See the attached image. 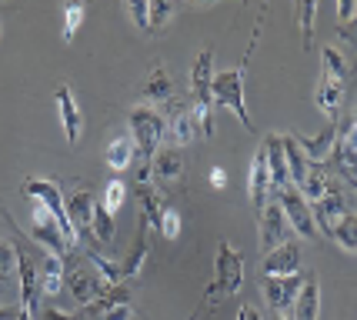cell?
Returning a JSON list of instances; mask_svg holds the SVG:
<instances>
[{
    "mask_svg": "<svg viewBox=\"0 0 357 320\" xmlns=\"http://www.w3.org/2000/svg\"><path fill=\"white\" fill-rule=\"evenodd\" d=\"M87 260H91V267L97 271V277L107 284V287H117V284H124V274H121V264H114V260L100 257L97 250H87Z\"/></svg>",
    "mask_w": 357,
    "mask_h": 320,
    "instance_id": "obj_30",
    "label": "cell"
},
{
    "mask_svg": "<svg viewBox=\"0 0 357 320\" xmlns=\"http://www.w3.org/2000/svg\"><path fill=\"white\" fill-rule=\"evenodd\" d=\"M127 200V183L121 181V177H114V181H107V187H104V194H100V207L110 213H117L121 207H124Z\"/></svg>",
    "mask_w": 357,
    "mask_h": 320,
    "instance_id": "obj_33",
    "label": "cell"
},
{
    "mask_svg": "<svg viewBox=\"0 0 357 320\" xmlns=\"http://www.w3.org/2000/svg\"><path fill=\"white\" fill-rule=\"evenodd\" d=\"M207 181H211V187H214V190H224V187H227V170H224V167H214Z\"/></svg>",
    "mask_w": 357,
    "mask_h": 320,
    "instance_id": "obj_43",
    "label": "cell"
},
{
    "mask_svg": "<svg viewBox=\"0 0 357 320\" xmlns=\"http://www.w3.org/2000/svg\"><path fill=\"white\" fill-rule=\"evenodd\" d=\"M354 70H357V61H354Z\"/></svg>",
    "mask_w": 357,
    "mask_h": 320,
    "instance_id": "obj_49",
    "label": "cell"
},
{
    "mask_svg": "<svg viewBox=\"0 0 357 320\" xmlns=\"http://www.w3.org/2000/svg\"><path fill=\"white\" fill-rule=\"evenodd\" d=\"M341 97H344V80H334V77L321 74V84H317V91H314V104H317V110L327 117V123H334V117H337Z\"/></svg>",
    "mask_w": 357,
    "mask_h": 320,
    "instance_id": "obj_20",
    "label": "cell"
},
{
    "mask_svg": "<svg viewBox=\"0 0 357 320\" xmlns=\"http://www.w3.org/2000/svg\"><path fill=\"white\" fill-rule=\"evenodd\" d=\"M57 110H61L63 137H67V144L74 147L80 140V130H84V117H80V107H77V100H74V91H70L67 84L57 87Z\"/></svg>",
    "mask_w": 357,
    "mask_h": 320,
    "instance_id": "obj_19",
    "label": "cell"
},
{
    "mask_svg": "<svg viewBox=\"0 0 357 320\" xmlns=\"http://www.w3.org/2000/svg\"><path fill=\"white\" fill-rule=\"evenodd\" d=\"M63 271L67 264L54 254H47L44 264H40V297H57L63 290Z\"/></svg>",
    "mask_w": 357,
    "mask_h": 320,
    "instance_id": "obj_25",
    "label": "cell"
},
{
    "mask_svg": "<svg viewBox=\"0 0 357 320\" xmlns=\"http://www.w3.org/2000/svg\"><path fill=\"white\" fill-rule=\"evenodd\" d=\"M294 320H317L321 317V280L317 277H307L304 287L297 294L294 300V310H291Z\"/></svg>",
    "mask_w": 357,
    "mask_h": 320,
    "instance_id": "obj_23",
    "label": "cell"
},
{
    "mask_svg": "<svg viewBox=\"0 0 357 320\" xmlns=\"http://www.w3.org/2000/svg\"><path fill=\"white\" fill-rule=\"evenodd\" d=\"M174 14V3L171 0H151V31H160Z\"/></svg>",
    "mask_w": 357,
    "mask_h": 320,
    "instance_id": "obj_38",
    "label": "cell"
},
{
    "mask_svg": "<svg viewBox=\"0 0 357 320\" xmlns=\"http://www.w3.org/2000/svg\"><path fill=\"white\" fill-rule=\"evenodd\" d=\"M31 241L33 244H40L47 254H54V257H61V260H67L70 257V250H74V244L67 241V234L61 230V224H57V220L50 217V211H47L44 204H37V200H33Z\"/></svg>",
    "mask_w": 357,
    "mask_h": 320,
    "instance_id": "obj_5",
    "label": "cell"
},
{
    "mask_svg": "<svg viewBox=\"0 0 357 320\" xmlns=\"http://www.w3.org/2000/svg\"><path fill=\"white\" fill-rule=\"evenodd\" d=\"M311 213H314V224L317 230H324L327 237H334V227H337V220H341V213H347L344 207V194L337 187H327V194L317 204H311Z\"/></svg>",
    "mask_w": 357,
    "mask_h": 320,
    "instance_id": "obj_16",
    "label": "cell"
},
{
    "mask_svg": "<svg viewBox=\"0 0 357 320\" xmlns=\"http://www.w3.org/2000/svg\"><path fill=\"white\" fill-rule=\"evenodd\" d=\"M151 177H154L160 187H171L174 181H181L184 177V153L181 147H160L154 153V164H151Z\"/></svg>",
    "mask_w": 357,
    "mask_h": 320,
    "instance_id": "obj_17",
    "label": "cell"
},
{
    "mask_svg": "<svg viewBox=\"0 0 357 320\" xmlns=\"http://www.w3.org/2000/svg\"><path fill=\"white\" fill-rule=\"evenodd\" d=\"M331 241H337L344 250H351L357 254V213H341V220H337V227H334V237Z\"/></svg>",
    "mask_w": 357,
    "mask_h": 320,
    "instance_id": "obj_31",
    "label": "cell"
},
{
    "mask_svg": "<svg viewBox=\"0 0 357 320\" xmlns=\"http://www.w3.org/2000/svg\"><path fill=\"white\" fill-rule=\"evenodd\" d=\"M104 160H107L110 170H127L137 164V144L134 137L127 134V137H114L107 144V151H104Z\"/></svg>",
    "mask_w": 357,
    "mask_h": 320,
    "instance_id": "obj_24",
    "label": "cell"
},
{
    "mask_svg": "<svg viewBox=\"0 0 357 320\" xmlns=\"http://www.w3.org/2000/svg\"><path fill=\"white\" fill-rule=\"evenodd\" d=\"M257 33H261V20H257V27H254V37H250L248 44V57L250 50H254V44H257ZM248 57L237 63V67H231V70H220V74H214V104L227 107L237 121L244 123L248 130H254V117H250L248 110V100H244V74H248Z\"/></svg>",
    "mask_w": 357,
    "mask_h": 320,
    "instance_id": "obj_1",
    "label": "cell"
},
{
    "mask_svg": "<svg viewBox=\"0 0 357 320\" xmlns=\"http://www.w3.org/2000/svg\"><path fill=\"white\" fill-rule=\"evenodd\" d=\"M327 164L357 190V114L337 127V140L327 153Z\"/></svg>",
    "mask_w": 357,
    "mask_h": 320,
    "instance_id": "obj_4",
    "label": "cell"
},
{
    "mask_svg": "<svg viewBox=\"0 0 357 320\" xmlns=\"http://www.w3.org/2000/svg\"><path fill=\"white\" fill-rule=\"evenodd\" d=\"M97 320H134L130 317V304H117V307H110V310H104Z\"/></svg>",
    "mask_w": 357,
    "mask_h": 320,
    "instance_id": "obj_41",
    "label": "cell"
},
{
    "mask_svg": "<svg viewBox=\"0 0 357 320\" xmlns=\"http://www.w3.org/2000/svg\"><path fill=\"white\" fill-rule=\"evenodd\" d=\"M84 14H87V10H84V3H67V7H63V40H67V44H70V40H74V33L80 31Z\"/></svg>",
    "mask_w": 357,
    "mask_h": 320,
    "instance_id": "obj_35",
    "label": "cell"
},
{
    "mask_svg": "<svg viewBox=\"0 0 357 320\" xmlns=\"http://www.w3.org/2000/svg\"><path fill=\"white\" fill-rule=\"evenodd\" d=\"M127 14H130V20L137 24L140 31L151 33V0H130L127 3Z\"/></svg>",
    "mask_w": 357,
    "mask_h": 320,
    "instance_id": "obj_37",
    "label": "cell"
},
{
    "mask_svg": "<svg viewBox=\"0 0 357 320\" xmlns=\"http://www.w3.org/2000/svg\"><path fill=\"white\" fill-rule=\"evenodd\" d=\"M3 284H7V280H3V277H0V294H3Z\"/></svg>",
    "mask_w": 357,
    "mask_h": 320,
    "instance_id": "obj_48",
    "label": "cell"
},
{
    "mask_svg": "<svg viewBox=\"0 0 357 320\" xmlns=\"http://www.w3.org/2000/svg\"><path fill=\"white\" fill-rule=\"evenodd\" d=\"M291 137L297 140V147L307 153L314 164H321V160H327V153H331L334 140H337V123H327L324 130L314 134V137H304V134H291Z\"/></svg>",
    "mask_w": 357,
    "mask_h": 320,
    "instance_id": "obj_22",
    "label": "cell"
},
{
    "mask_svg": "<svg viewBox=\"0 0 357 320\" xmlns=\"http://www.w3.org/2000/svg\"><path fill=\"white\" fill-rule=\"evenodd\" d=\"M24 194L31 200H37V204H44L47 211H50V217L61 224V230L67 234V241L77 247V227L70 224V217H67V207H63V190L57 187L54 181H47V177H27L24 181Z\"/></svg>",
    "mask_w": 357,
    "mask_h": 320,
    "instance_id": "obj_3",
    "label": "cell"
},
{
    "mask_svg": "<svg viewBox=\"0 0 357 320\" xmlns=\"http://www.w3.org/2000/svg\"><path fill=\"white\" fill-rule=\"evenodd\" d=\"M304 280L307 277L301 274V271L287 277H261V290H264L267 304L278 310V317L294 310V300H297V294H301V287H304Z\"/></svg>",
    "mask_w": 357,
    "mask_h": 320,
    "instance_id": "obj_8",
    "label": "cell"
},
{
    "mask_svg": "<svg viewBox=\"0 0 357 320\" xmlns=\"http://www.w3.org/2000/svg\"><path fill=\"white\" fill-rule=\"evenodd\" d=\"M164 121H167V137L174 140V147H184L190 140L201 137V123H197V114H194V107L187 104V100H167V114H164Z\"/></svg>",
    "mask_w": 357,
    "mask_h": 320,
    "instance_id": "obj_7",
    "label": "cell"
},
{
    "mask_svg": "<svg viewBox=\"0 0 357 320\" xmlns=\"http://www.w3.org/2000/svg\"><path fill=\"white\" fill-rule=\"evenodd\" d=\"M264 151H267V167H271V187H274V190H287V187H294V183H291V170H287L284 137H280V134H267Z\"/></svg>",
    "mask_w": 357,
    "mask_h": 320,
    "instance_id": "obj_18",
    "label": "cell"
},
{
    "mask_svg": "<svg viewBox=\"0 0 357 320\" xmlns=\"http://www.w3.org/2000/svg\"><path fill=\"white\" fill-rule=\"evenodd\" d=\"M354 17H357V0H341V3H337V20L347 27Z\"/></svg>",
    "mask_w": 357,
    "mask_h": 320,
    "instance_id": "obj_40",
    "label": "cell"
},
{
    "mask_svg": "<svg viewBox=\"0 0 357 320\" xmlns=\"http://www.w3.org/2000/svg\"><path fill=\"white\" fill-rule=\"evenodd\" d=\"M10 274H17V247L0 241V277L10 280Z\"/></svg>",
    "mask_w": 357,
    "mask_h": 320,
    "instance_id": "obj_39",
    "label": "cell"
},
{
    "mask_svg": "<svg viewBox=\"0 0 357 320\" xmlns=\"http://www.w3.org/2000/svg\"><path fill=\"white\" fill-rule=\"evenodd\" d=\"M17 274H20V307L33 314L40 297V264H33L27 250L17 247Z\"/></svg>",
    "mask_w": 357,
    "mask_h": 320,
    "instance_id": "obj_13",
    "label": "cell"
},
{
    "mask_svg": "<svg viewBox=\"0 0 357 320\" xmlns=\"http://www.w3.org/2000/svg\"><path fill=\"white\" fill-rule=\"evenodd\" d=\"M114 237H117L114 213L104 211L100 200H97V211H93V220H91V241H97V244H114Z\"/></svg>",
    "mask_w": 357,
    "mask_h": 320,
    "instance_id": "obj_28",
    "label": "cell"
},
{
    "mask_svg": "<svg viewBox=\"0 0 357 320\" xmlns=\"http://www.w3.org/2000/svg\"><path fill=\"white\" fill-rule=\"evenodd\" d=\"M284 153H287V170H291V183L294 187H301L304 183V177H307V170H311V157L297 147L294 137H284Z\"/></svg>",
    "mask_w": 357,
    "mask_h": 320,
    "instance_id": "obj_26",
    "label": "cell"
},
{
    "mask_svg": "<svg viewBox=\"0 0 357 320\" xmlns=\"http://www.w3.org/2000/svg\"><path fill=\"white\" fill-rule=\"evenodd\" d=\"M40 320H77V317L67 314V310H57V307H44V310H40Z\"/></svg>",
    "mask_w": 357,
    "mask_h": 320,
    "instance_id": "obj_42",
    "label": "cell"
},
{
    "mask_svg": "<svg viewBox=\"0 0 357 320\" xmlns=\"http://www.w3.org/2000/svg\"><path fill=\"white\" fill-rule=\"evenodd\" d=\"M278 320H294V317H291V314H284V317H278Z\"/></svg>",
    "mask_w": 357,
    "mask_h": 320,
    "instance_id": "obj_47",
    "label": "cell"
},
{
    "mask_svg": "<svg viewBox=\"0 0 357 320\" xmlns=\"http://www.w3.org/2000/svg\"><path fill=\"white\" fill-rule=\"evenodd\" d=\"M278 204L284 207V217H287V224H291V230H294L297 237H304V241H314V237H317V224H314L311 204L301 197L297 187L278 190Z\"/></svg>",
    "mask_w": 357,
    "mask_h": 320,
    "instance_id": "obj_6",
    "label": "cell"
},
{
    "mask_svg": "<svg viewBox=\"0 0 357 320\" xmlns=\"http://www.w3.org/2000/svg\"><path fill=\"white\" fill-rule=\"evenodd\" d=\"M117 304H130V290L124 287V284H117V287H107L93 304H87L84 310L91 314V317H100L104 310H110V307H117Z\"/></svg>",
    "mask_w": 357,
    "mask_h": 320,
    "instance_id": "obj_29",
    "label": "cell"
},
{
    "mask_svg": "<svg viewBox=\"0 0 357 320\" xmlns=\"http://www.w3.org/2000/svg\"><path fill=\"white\" fill-rule=\"evenodd\" d=\"M244 284V257L241 250H234L227 241H218V260H214V284L204 290V297H214V294H224V297H234Z\"/></svg>",
    "mask_w": 357,
    "mask_h": 320,
    "instance_id": "obj_2",
    "label": "cell"
},
{
    "mask_svg": "<svg viewBox=\"0 0 357 320\" xmlns=\"http://www.w3.org/2000/svg\"><path fill=\"white\" fill-rule=\"evenodd\" d=\"M140 93L147 97V104H151V107L167 104V100L174 97V84H171V74H167V67H160V63H157L154 70L144 77V84H140Z\"/></svg>",
    "mask_w": 357,
    "mask_h": 320,
    "instance_id": "obj_21",
    "label": "cell"
},
{
    "mask_svg": "<svg viewBox=\"0 0 357 320\" xmlns=\"http://www.w3.org/2000/svg\"><path fill=\"white\" fill-rule=\"evenodd\" d=\"M237 320H264V317H261V310H257V307L244 304L241 310H237Z\"/></svg>",
    "mask_w": 357,
    "mask_h": 320,
    "instance_id": "obj_44",
    "label": "cell"
},
{
    "mask_svg": "<svg viewBox=\"0 0 357 320\" xmlns=\"http://www.w3.org/2000/svg\"><path fill=\"white\" fill-rule=\"evenodd\" d=\"M257 234H261V250H264V254H271L274 247L287 244V241H294V230L287 224L280 204H267L264 211H261V217H257Z\"/></svg>",
    "mask_w": 357,
    "mask_h": 320,
    "instance_id": "obj_9",
    "label": "cell"
},
{
    "mask_svg": "<svg viewBox=\"0 0 357 320\" xmlns=\"http://www.w3.org/2000/svg\"><path fill=\"white\" fill-rule=\"evenodd\" d=\"M314 17H317V3L314 0H301L297 24H301V47L304 50H311V44H314Z\"/></svg>",
    "mask_w": 357,
    "mask_h": 320,
    "instance_id": "obj_32",
    "label": "cell"
},
{
    "mask_svg": "<svg viewBox=\"0 0 357 320\" xmlns=\"http://www.w3.org/2000/svg\"><path fill=\"white\" fill-rule=\"evenodd\" d=\"M297 271H301V244L297 241H287L261 257V277H287Z\"/></svg>",
    "mask_w": 357,
    "mask_h": 320,
    "instance_id": "obj_12",
    "label": "cell"
},
{
    "mask_svg": "<svg viewBox=\"0 0 357 320\" xmlns=\"http://www.w3.org/2000/svg\"><path fill=\"white\" fill-rule=\"evenodd\" d=\"M63 207H67V217L77 227V234L91 237V220H93V211H97V197L91 190H67L63 194Z\"/></svg>",
    "mask_w": 357,
    "mask_h": 320,
    "instance_id": "obj_15",
    "label": "cell"
},
{
    "mask_svg": "<svg viewBox=\"0 0 357 320\" xmlns=\"http://www.w3.org/2000/svg\"><path fill=\"white\" fill-rule=\"evenodd\" d=\"M17 320H33V314H27V310H20V314H17Z\"/></svg>",
    "mask_w": 357,
    "mask_h": 320,
    "instance_id": "obj_46",
    "label": "cell"
},
{
    "mask_svg": "<svg viewBox=\"0 0 357 320\" xmlns=\"http://www.w3.org/2000/svg\"><path fill=\"white\" fill-rule=\"evenodd\" d=\"M144 260H147V227L137 230L134 250H130V254L121 260V274H124V280H130V277H137L140 271H144Z\"/></svg>",
    "mask_w": 357,
    "mask_h": 320,
    "instance_id": "obj_27",
    "label": "cell"
},
{
    "mask_svg": "<svg viewBox=\"0 0 357 320\" xmlns=\"http://www.w3.org/2000/svg\"><path fill=\"white\" fill-rule=\"evenodd\" d=\"M214 50L207 47L197 54V61L190 67V93L197 107H214Z\"/></svg>",
    "mask_w": 357,
    "mask_h": 320,
    "instance_id": "obj_11",
    "label": "cell"
},
{
    "mask_svg": "<svg viewBox=\"0 0 357 320\" xmlns=\"http://www.w3.org/2000/svg\"><path fill=\"white\" fill-rule=\"evenodd\" d=\"M321 61H324V70H321V74L334 77V80H347V63H344V57L337 54V47H324V50H321Z\"/></svg>",
    "mask_w": 357,
    "mask_h": 320,
    "instance_id": "obj_34",
    "label": "cell"
},
{
    "mask_svg": "<svg viewBox=\"0 0 357 320\" xmlns=\"http://www.w3.org/2000/svg\"><path fill=\"white\" fill-rule=\"evenodd\" d=\"M344 37H351V40H357V17L351 20V24H347V27H344Z\"/></svg>",
    "mask_w": 357,
    "mask_h": 320,
    "instance_id": "obj_45",
    "label": "cell"
},
{
    "mask_svg": "<svg viewBox=\"0 0 357 320\" xmlns=\"http://www.w3.org/2000/svg\"><path fill=\"white\" fill-rule=\"evenodd\" d=\"M271 167H267V151L264 144L254 151V157H250V174H248V194H250V207L257 211V217H261V211L267 207V197H271Z\"/></svg>",
    "mask_w": 357,
    "mask_h": 320,
    "instance_id": "obj_10",
    "label": "cell"
},
{
    "mask_svg": "<svg viewBox=\"0 0 357 320\" xmlns=\"http://www.w3.org/2000/svg\"><path fill=\"white\" fill-rule=\"evenodd\" d=\"M63 284H67V290L74 294V300H80L84 307L93 304V300L107 290V284L97 277V271H93V267H91V271H80V267H74V271H70V267H67V271H63Z\"/></svg>",
    "mask_w": 357,
    "mask_h": 320,
    "instance_id": "obj_14",
    "label": "cell"
},
{
    "mask_svg": "<svg viewBox=\"0 0 357 320\" xmlns=\"http://www.w3.org/2000/svg\"><path fill=\"white\" fill-rule=\"evenodd\" d=\"M157 234H160L164 241H177V237H181V213L174 211V207H164L160 224H157Z\"/></svg>",
    "mask_w": 357,
    "mask_h": 320,
    "instance_id": "obj_36",
    "label": "cell"
}]
</instances>
